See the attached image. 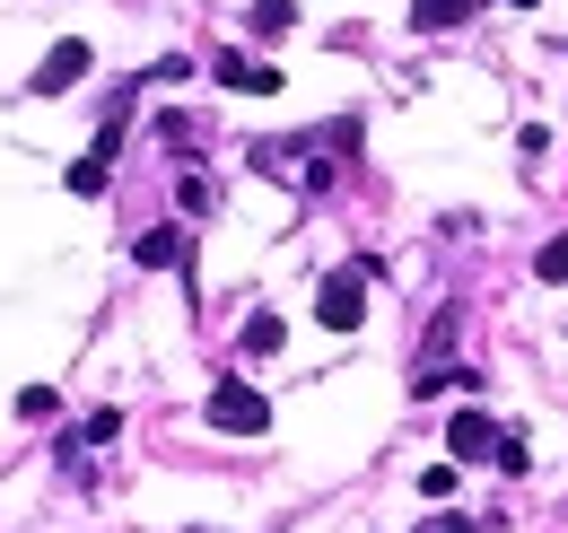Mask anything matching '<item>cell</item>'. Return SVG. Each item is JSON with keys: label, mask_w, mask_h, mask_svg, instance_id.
<instances>
[{"label": "cell", "mask_w": 568, "mask_h": 533, "mask_svg": "<svg viewBox=\"0 0 568 533\" xmlns=\"http://www.w3.org/2000/svg\"><path fill=\"white\" fill-rule=\"evenodd\" d=\"M315 324H324V333H358V324H367V263L324 271V289H315Z\"/></svg>", "instance_id": "obj_1"}, {"label": "cell", "mask_w": 568, "mask_h": 533, "mask_svg": "<svg viewBox=\"0 0 568 533\" xmlns=\"http://www.w3.org/2000/svg\"><path fill=\"white\" fill-rule=\"evenodd\" d=\"M211 429H227V438H263V429H272V402H263V385L219 376V385H211Z\"/></svg>", "instance_id": "obj_2"}, {"label": "cell", "mask_w": 568, "mask_h": 533, "mask_svg": "<svg viewBox=\"0 0 568 533\" xmlns=\"http://www.w3.org/2000/svg\"><path fill=\"white\" fill-rule=\"evenodd\" d=\"M88 70H97V53H88L79 36H62V44H53L44 62H36V79H27V97H71V88L88 79Z\"/></svg>", "instance_id": "obj_3"}, {"label": "cell", "mask_w": 568, "mask_h": 533, "mask_svg": "<svg viewBox=\"0 0 568 533\" xmlns=\"http://www.w3.org/2000/svg\"><path fill=\"white\" fill-rule=\"evenodd\" d=\"M490 446H498L490 411H455V429H446V464H490Z\"/></svg>", "instance_id": "obj_4"}, {"label": "cell", "mask_w": 568, "mask_h": 533, "mask_svg": "<svg viewBox=\"0 0 568 533\" xmlns=\"http://www.w3.org/2000/svg\"><path fill=\"white\" fill-rule=\"evenodd\" d=\"M473 9L481 0H412V27L420 36H455V27H473Z\"/></svg>", "instance_id": "obj_5"}, {"label": "cell", "mask_w": 568, "mask_h": 533, "mask_svg": "<svg viewBox=\"0 0 568 533\" xmlns=\"http://www.w3.org/2000/svg\"><path fill=\"white\" fill-rule=\"evenodd\" d=\"M132 263H141V271H175V263H184V228H141Z\"/></svg>", "instance_id": "obj_6"}, {"label": "cell", "mask_w": 568, "mask_h": 533, "mask_svg": "<svg viewBox=\"0 0 568 533\" xmlns=\"http://www.w3.org/2000/svg\"><path fill=\"white\" fill-rule=\"evenodd\" d=\"M236 341H245V359H272V350L288 341V324L272 315V306H254V315H245V333H236Z\"/></svg>", "instance_id": "obj_7"}, {"label": "cell", "mask_w": 568, "mask_h": 533, "mask_svg": "<svg viewBox=\"0 0 568 533\" xmlns=\"http://www.w3.org/2000/svg\"><path fill=\"white\" fill-rule=\"evenodd\" d=\"M245 27L272 44V36H288V27H297V0H254V9H245Z\"/></svg>", "instance_id": "obj_8"}, {"label": "cell", "mask_w": 568, "mask_h": 533, "mask_svg": "<svg viewBox=\"0 0 568 533\" xmlns=\"http://www.w3.org/2000/svg\"><path fill=\"white\" fill-rule=\"evenodd\" d=\"M105 184H114V175H105V158L88 149V158H79V167H71V193H79V201H97V193H105Z\"/></svg>", "instance_id": "obj_9"}, {"label": "cell", "mask_w": 568, "mask_h": 533, "mask_svg": "<svg viewBox=\"0 0 568 533\" xmlns=\"http://www.w3.org/2000/svg\"><path fill=\"white\" fill-rule=\"evenodd\" d=\"M490 464H498V472H534V446H525V438H516V429H498Z\"/></svg>", "instance_id": "obj_10"}, {"label": "cell", "mask_w": 568, "mask_h": 533, "mask_svg": "<svg viewBox=\"0 0 568 533\" xmlns=\"http://www.w3.org/2000/svg\"><path fill=\"white\" fill-rule=\"evenodd\" d=\"M175 201L202 219V210H219V184H211V175H175Z\"/></svg>", "instance_id": "obj_11"}, {"label": "cell", "mask_w": 568, "mask_h": 533, "mask_svg": "<svg viewBox=\"0 0 568 533\" xmlns=\"http://www.w3.org/2000/svg\"><path fill=\"white\" fill-rule=\"evenodd\" d=\"M534 280H551V289H568V237H551V245L534 254Z\"/></svg>", "instance_id": "obj_12"}, {"label": "cell", "mask_w": 568, "mask_h": 533, "mask_svg": "<svg viewBox=\"0 0 568 533\" xmlns=\"http://www.w3.org/2000/svg\"><path fill=\"white\" fill-rule=\"evenodd\" d=\"M53 411H62L53 385H27V394H18V420H53Z\"/></svg>", "instance_id": "obj_13"}, {"label": "cell", "mask_w": 568, "mask_h": 533, "mask_svg": "<svg viewBox=\"0 0 568 533\" xmlns=\"http://www.w3.org/2000/svg\"><path fill=\"white\" fill-rule=\"evenodd\" d=\"M211 79H219V88H254V62H245V53H219Z\"/></svg>", "instance_id": "obj_14"}, {"label": "cell", "mask_w": 568, "mask_h": 533, "mask_svg": "<svg viewBox=\"0 0 568 533\" xmlns=\"http://www.w3.org/2000/svg\"><path fill=\"white\" fill-rule=\"evenodd\" d=\"M455 472H464V464H428L420 472V499H455Z\"/></svg>", "instance_id": "obj_15"}, {"label": "cell", "mask_w": 568, "mask_h": 533, "mask_svg": "<svg viewBox=\"0 0 568 533\" xmlns=\"http://www.w3.org/2000/svg\"><path fill=\"white\" fill-rule=\"evenodd\" d=\"M464 333V315H455V306H446V315H437V324H428V359H446V341Z\"/></svg>", "instance_id": "obj_16"}, {"label": "cell", "mask_w": 568, "mask_h": 533, "mask_svg": "<svg viewBox=\"0 0 568 533\" xmlns=\"http://www.w3.org/2000/svg\"><path fill=\"white\" fill-rule=\"evenodd\" d=\"M420 533H473V525H464V516H428Z\"/></svg>", "instance_id": "obj_17"}, {"label": "cell", "mask_w": 568, "mask_h": 533, "mask_svg": "<svg viewBox=\"0 0 568 533\" xmlns=\"http://www.w3.org/2000/svg\"><path fill=\"white\" fill-rule=\"evenodd\" d=\"M498 9H534V0H498Z\"/></svg>", "instance_id": "obj_18"}]
</instances>
